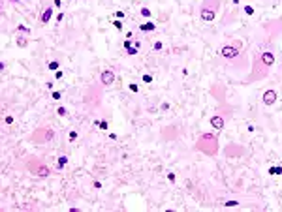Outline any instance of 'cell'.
<instances>
[{
	"label": "cell",
	"instance_id": "cell-9",
	"mask_svg": "<svg viewBox=\"0 0 282 212\" xmlns=\"http://www.w3.org/2000/svg\"><path fill=\"white\" fill-rule=\"evenodd\" d=\"M260 60H262V64H263V66H267V68H271V66L275 64V54H273L271 51H265V53H262V56H260Z\"/></svg>",
	"mask_w": 282,
	"mask_h": 212
},
{
	"label": "cell",
	"instance_id": "cell-12",
	"mask_svg": "<svg viewBox=\"0 0 282 212\" xmlns=\"http://www.w3.org/2000/svg\"><path fill=\"white\" fill-rule=\"evenodd\" d=\"M269 177H282V165H271L267 169Z\"/></svg>",
	"mask_w": 282,
	"mask_h": 212
},
{
	"label": "cell",
	"instance_id": "cell-5",
	"mask_svg": "<svg viewBox=\"0 0 282 212\" xmlns=\"http://www.w3.org/2000/svg\"><path fill=\"white\" fill-rule=\"evenodd\" d=\"M100 83H102V86H111L115 83V71L113 70H104L100 73Z\"/></svg>",
	"mask_w": 282,
	"mask_h": 212
},
{
	"label": "cell",
	"instance_id": "cell-18",
	"mask_svg": "<svg viewBox=\"0 0 282 212\" xmlns=\"http://www.w3.org/2000/svg\"><path fill=\"white\" fill-rule=\"evenodd\" d=\"M243 13H245V15H254V13H256V9H254V6L247 4V6H243Z\"/></svg>",
	"mask_w": 282,
	"mask_h": 212
},
{
	"label": "cell",
	"instance_id": "cell-16",
	"mask_svg": "<svg viewBox=\"0 0 282 212\" xmlns=\"http://www.w3.org/2000/svg\"><path fill=\"white\" fill-rule=\"evenodd\" d=\"M139 15H141V17H145V19H151V15H152V13H151V9H149L147 6H141V8H139Z\"/></svg>",
	"mask_w": 282,
	"mask_h": 212
},
{
	"label": "cell",
	"instance_id": "cell-3",
	"mask_svg": "<svg viewBox=\"0 0 282 212\" xmlns=\"http://www.w3.org/2000/svg\"><path fill=\"white\" fill-rule=\"evenodd\" d=\"M55 137V132L51 130V128H38V130H34L32 132V137H30V141H34V143H47V141H51Z\"/></svg>",
	"mask_w": 282,
	"mask_h": 212
},
{
	"label": "cell",
	"instance_id": "cell-34",
	"mask_svg": "<svg viewBox=\"0 0 282 212\" xmlns=\"http://www.w3.org/2000/svg\"><path fill=\"white\" fill-rule=\"evenodd\" d=\"M4 122H6V124H13V116H11V115H8V116L4 118Z\"/></svg>",
	"mask_w": 282,
	"mask_h": 212
},
{
	"label": "cell",
	"instance_id": "cell-15",
	"mask_svg": "<svg viewBox=\"0 0 282 212\" xmlns=\"http://www.w3.org/2000/svg\"><path fill=\"white\" fill-rule=\"evenodd\" d=\"M17 34H23V36H30V28L28 26H24V24H17Z\"/></svg>",
	"mask_w": 282,
	"mask_h": 212
},
{
	"label": "cell",
	"instance_id": "cell-29",
	"mask_svg": "<svg viewBox=\"0 0 282 212\" xmlns=\"http://www.w3.org/2000/svg\"><path fill=\"white\" fill-rule=\"evenodd\" d=\"M124 17H126V13H124V11H120V9H117V11H115V19H120V21H122Z\"/></svg>",
	"mask_w": 282,
	"mask_h": 212
},
{
	"label": "cell",
	"instance_id": "cell-37",
	"mask_svg": "<svg viewBox=\"0 0 282 212\" xmlns=\"http://www.w3.org/2000/svg\"><path fill=\"white\" fill-rule=\"evenodd\" d=\"M107 135H109V139H111V141H117V133H113V132H111V133H107Z\"/></svg>",
	"mask_w": 282,
	"mask_h": 212
},
{
	"label": "cell",
	"instance_id": "cell-20",
	"mask_svg": "<svg viewBox=\"0 0 282 212\" xmlns=\"http://www.w3.org/2000/svg\"><path fill=\"white\" fill-rule=\"evenodd\" d=\"M77 137H79V133H77L75 130H70V132H68V141H70V143L77 141Z\"/></svg>",
	"mask_w": 282,
	"mask_h": 212
},
{
	"label": "cell",
	"instance_id": "cell-25",
	"mask_svg": "<svg viewBox=\"0 0 282 212\" xmlns=\"http://www.w3.org/2000/svg\"><path fill=\"white\" fill-rule=\"evenodd\" d=\"M51 98H53L55 101H58V100L62 98V92H58V90H51Z\"/></svg>",
	"mask_w": 282,
	"mask_h": 212
},
{
	"label": "cell",
	"instance_id": "cell-32",
	"mask_svg": "<svg viewBox=\"0 0 282 212\" xmlns=\"http://www.w3.org/2000/svg\"><path fill=\"white\" fill-rule=\"evenodd\" d=\"M62 77H64V71H62V70H56V71H55V79H62Z\"/></svg>",
	"mask_w": 282,
	"mask_h": 212
},
{
	"label": "cell",
	"instance_id": "cell-33",
	"mask_svg": "<svg viewBox=\"0 0 282 212\" xmlns=\"http://www.w3.org/2000/svg\"><path fill=\"white\" fill-rule=\"evenodd\" d=\"M169 107H171L169 101H164V103H162V111H169Z\"/></svg>",
	"mask_w": 282,
	"mask_h": 212
},
{
	"label": "cell",
	"instance_id": "cell-6",
	"mask_svg": "<svg viewBox=\"0 0 282 212\" xmlns=\"http://www.w3.org/2000/svg\"><path fill=\"white\" fill-rule=\"evenodd\" d=\"M277 100H279L277 90H265V92H263V96H262V101H263V105H267V107L275 105V103H277Z\"/></svg>",
	"mask_w": 282,
	"mask_h": 212
},
{
	"label": "cell",
	"instance_id": "cell-24",
	"mask_svg": "<svg viewBox=\"0 0 282 212\" xmlns=\"http://www.w3.org/2000/svg\"><path fill=\"white\" fill-rule=\"evenodd\" d=\"M126 53H128V54H130V56H136V54H137V53H139V49H137V47H136V45H132V47H130V49H126Z\"/></svg>",
	"mask_w": 282,
	"mask_h": 212
},
{
	"label": "cell",
	"instance_id": "cell-11",
	"mask_svg": "<svg viewBox=\"0 0 282 212\" xmlns=\"http://www.w3.org/2000/svg\"><path fill=\"white\" fill-rule=\"evenodd\" d=\"M15 43H17V47L24 49V47L28 45V36H23V34H19V36L15 38Z\"/></svg>",
	"mask_w": 282,
	"mask_h": 212
},
{
	"label": "cell",
	"instance_id": "cell-10",
	"mask_svg": "<svg viewBox=\"0 0 282 212\" xmlns=\"http://www.w3.org/2000/svg\"><path fill=\"white\" fill-rule=\"evenodd\" d=\"M137 28H139L143 34H151V32H154V30H156V24H154L152 21H147V23H141Z\"/></svg>",
	"mask_w": 282,
	"mask_h": 212
},
{
	"label": "cell",
	"instance_id": "cell-40",
	"mask_svg": "<svg viewBox=\"0 0 282 212\" xmlns=\"http://www.w3.org/2000/svg\"><path fill=\"white\" fill-rule=\"evenodd\" d=\"M70 2H75V0H70Z\"/></svg>",
	"mask_w": 282,
	"mask_h": 212
},
{
	"label": "cell",
	"instance_id": "cell-7",
	"mask_svg": "<svg viewBox=\"0 0 282 212\" xmlns=\"http://www.w3.org/2000/svg\"><path fill=\"white\" fill-rule=\"evenodd\" d=\"M53 15H55V9H53V6H47V8L43 9V13L40 15V24H47V23L53 19Z\"/></svg>",
	"mask_w": 282,
	"mask_h": 212
},
{
	"label": "cell",
	"instance_id": "cell-2",
	"mask_svg": "<svg viewBox=\"0 0 282 212\" xmlns=\"http://www.w3.org/2000/svg\"><path fill=\"white\" fill-rule=\"evenodd\" d=\"M26 167H28L30 173H34L36 177H41V178H47V177L51 175V169H49L43 162H40V160H36V158H30L28 163H26Z\"/></svg>",
	"mask_w": 282,
	"mask_h": 212
},
{
	"label": "cell",
	"instance_id": "cell-14",
	"mask_svg": "<svg viewBox=\"0 0 282 212\" xmlns=\"http://www.w3.org/2000/svg\"><path fill=\"white\" fill-rule=\"evenodd\" d=\"M47 70L55 73L56 70H60V62H58V60H49V62H47Z\"/></svg>",
	"mask_w": 282,
	"mask_h": 212
},
{
	"label": "cell",
	"instance_id": "cell-28",
	"mask_svg": "<svg viewBox=\"0 0 282 212\" xmlns=\"http://www.w3.org/2000/svg\"><path fill=\"white\" fill-rule=\"evenodd\" d=\"M128 88H130V92H134V94H137V92H139L137 83H130V85H128Z\"/></svg>",
	"mask_w": 282,
	"mask_h": 212
},
{
	"label": "cell",
	"instance_id": "cell-13",
	"mask_svg": "<svg viewBox=\"0 0 282 212\" xmlns=\"http://www.w3.org/2000/svg\"><path fill=\"white\" fill-rule=\"evenodd\" d=\"M68 162H70V160H68V156H64V154H62V156H58V160H56V169H58V171H62V169L68 165Z\"/></svg>",
	"mask_w": 282,
	"mask_h": 212
},
{
	"label": "cell",
	"instance_id": "cell-31",
	"mask_svg": "<svg viewBox=\"0 0 282 212\" xmlns=\"http://www.w3.org/2000/svg\"><path fill=\"white\" fill-rule=\"evenodd\" d=\"M64 15H66V13H64V11H58V13H56V15H55V17H56V23H60V21H62V19H64Z\"/></svg>",
	"mask_w": 282,
	"mask_h": 212
},
{
	"label": "cell",
	"instance_id": "cell-27",
	"mask_svg": "<svg viewBox=\"0 0 282 212\" xmlns=\"http://www.w3.org/2000/svg\"><path fill=\"white\" fill-rule=\"evenodd\" d=\"M166 177H168V180H169V182H171V184H175V182H177V175H175V173H173V171H169V173H168V175H166Z\"/></svg>",
	"mask_w": 282,
	"mask_h": 212
},
{
	"label": "cell",
	"instance_id": "cell-35",
	"mask_svg": "<svg viewBox=\"0 0 282 212\" xmlns=\"http://www.w3.org/2000/svg\"><path fill=\"white\" fill-rule=\"evenodd\" d=\"M92 186H94L96 190H102V182H100V180H94V182H92Z\"/></svg>",
	"mask_w": 282,
	"mask_h": 212
},
{
	"label": "cell",
	"instance_id": "cell-36",
	"mask_svg": "<svg viewBox=\"0 0 282 212\" xmlns=\"http://www.w3.org/2000/svg\"><path fill=\"white\" fill-rule=\"evenodd\" d=\"M247 130H248L250 133H254V130H256V128H254V124H247Z\"/></svg>",
	"mask_w": 282,
	"mask_h": 212
},
{
	"label": "cell",
	"instance_id": "cell-23",
	"mask_svg": "<svg viewBox=\"0 0 282 212\" xmlns=\"http://www.w3.org/2000/svg\"><path fill=\"white\" fill-rule=\"evenodd\" d=\"M152 49H154V51H162V49H164V43H162V39L154 41V43H152Z\"/></svg>",
	"mask_w": 282,
	"mask_h": 212
},
{
	"label": "cell",
	"instance_id": "cell-8",
	"mask_svg": "<svg viewBox=\"0 0 282 212\" xmlns=\"http://www.w3.org/2000/svg\"><path fill=\"white\" fill-rule=\"evenodd\" d=\"M211 126L215 128V130H224V126H226V118L224 116H220V115H215V116H211Z\"/></svg>",
	"mask_w": 282,
	"mask_h": 212
},
{
	"label": "cell",
	"instance_id": "cell-1",
	"mask_svg": "<svg viewBox=\"0 0 282 212\" xmlns=\"http://www.w3.org/2000/svg\"><path fill=\"white\" fill-rule=\"evenodd\" d=\"M218 8H220V0H203L201 6H200V17H201V21H205V23L215 21L216 13H218Z\"/></svg>",
	"mask_w": 282,
	"mask_h": 212
},
{
	"label": "cell",
	"instance_id": "cell-26",
	"mask_svg": "<svg viewBox=\"0 0 282 212\" xmlns=\"http://www.w3.org/2000/svg\"><path fill=\"white\" fill-rule=\"evenodd\" d=\"M56 115H58V116H66V115H68V111H66V107H62V105H58V107H56Z\"/></svg>",
	"mask_w": 282,
	"mask_h": 212
},
{
	"label": "cell",
	"instance_id": "cell-30",
	"mask_svg": "<svg viewBox=\"0 0 282 212\" xmlns=\"http://www.w3.org/2000/svg\"><path fill=\"white\" fill-rule=\"evenodd\" d=\"M132 45H134V43H132V39H124V43H122V47H124V51H126V49H130Z\"/></svg>",
	"mask_w": 282,
	"mask_h": 212
},
{
	"label": "cell",
	"instance_id": "cell-22",
	"mask_svg": "<svg viewBox=\"0 0 282 212\" xmlns=\"http://www.w3.org/2000/svg\"><path fill=\"white\" fill-rule=\"evenodd\" d=\"M113 26H115L117 30H122V28H124V24H122L120 19H113Z\"/></svg>",
	"mask_w": 282,
	"mask_h": 212
},
{
	"label": "cell",
	"instance_id": "cell-4",
	"mask_svg": "<svg viewBox=\"0 0 282 212\" xmlns=\"http://www.w3.org/2000/svg\"><path fill=\"white\" fill-rule=\"evenodd\" d=\"M239 51H241V41H237L235 45H222L220 47V56L226 58V60H233V58H237Z\"/></svg>",
	"mask_w": 282,
	"mask_h": 212
},
{
	"label": "cell",
	"instance_id": "cell-38",
	"mask_svg": "<svg viewBox=\"0 0 282 212\" xmlns=\"http://www.w3.org/2000/svg\"><path fill=\"white\" fill-rule=\"evenodd\" d=\"M53 6H56V8H60V6H62V0H53Z\"/></svg>",
	"mask_w": 282,
	"mask_h": 212
},
{
	"label": "cell",
	"instance_id": "cell-39",
	"mask_svg": "<svg viewBox=\"0 0 282 212\" xmlns=\"http://www.w3.org/2000/svg\"><path fill=\"white\" fill-rule=\"evenodd\" d=\"M9 2H13V4H17V2H19V0H9Z\"/></svg>",
	"mask_w": 282,
	"mask_h": 212
},
{
	"label": "cell",
	"instance_id": "cell-17",
	"mask_svg": "<svg viewBox=\"0 0 282 212\" xmlns=\"http://www.w3.org/2000/svg\"><path fill=\"white\" fill-rule=\"evenodd\" d=\"M94 124H96L102 132H105V130L109 128V122H107V120H94Z\"/></svg>",
	"mask_w": 282,
	"mask_h": 212
},
{
	"label": "cell",
	"instance_id": "cell-21",
	"mask_svg": "<svg viewBox=\"0 0 282 212\" xmlns=\"http://www.w3.org/2000/svg\"><path fill=\"white\" fill-rule=\"evenodd\" d=\"M241 203L237 201V199H230V201H226L224 203V209H231V207H239Z\"/></svg>",
	"mask_w": 282,
	"mask_h": 212
},
{
	"label": "cell",
	"instance_id": "cell-19",
	"mask_svg": "<svg viewBox=\"0 0 282 212\" xmlns=\"http://www.w3.org/2000/svg\"><path fill=\"white\" fill-rule=\"evenodd\" d=\"M141 81H143L145 85H151V83L154 81V77H152L151 73H143V75H141Z\"/></svg>",
	"mask_w": 282,
	"mask_h": 212
}]
</instances>
